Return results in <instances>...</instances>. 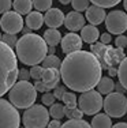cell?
<instances>
[{
    "label": "cell",
    "instance_id": "6da1fadb",
    "mask_svg": "<svg viewBox=\"0 0 127 128\" xmlns=\"http://www.w3.org/2000/svg\"><path fill=\"white\" fill-rule=\"evenodd\" d=\"M59 71L66 87L83 93L97 86L101 79L102 67L92 52L81 49L66 54Z\"/></svg>",
    "mask_w": 127,
    "mask_h": 128
},
{
    "label": "cell",
    "instance_id": "7a4b0ae2",
    "mask_svg": "<svg viewBox=\"0 0 127 128\" xmlns=\"http://www.w3.org/2000/svg\"><path fill=\"white\" fill-rule=\"evenodd\" d=\"M48 45L44 41V38L34 33L23 34L21 38H18L15 45V54L17 59L21 60L26 66H37L45 56L48 54Z\"/></svg>",
    "mask_w": 127,
    "mask_h": 128
},
{
    "label": "cell",
    "instance_id": "3957f363",
    "mask_svg": "<svg viewBox=\"0 0 127 128\" xmlns=\"http://www.w3.org/2000/svg\"><path fill=\"white\" fill-rule=\"evenodd\" d=\"M17 54L3 41H0V97L7 94L18 79Z\"/></svg>",
    "mask_w": 127,
    "mask_h": 128
},
{
    "label": "cell",
    "instance_id": "277c9868",
    "mask_svg": "<svg viewBox=\"0 0 127 128\" xmlns=\"http://www.w3.org/2000/svg\"><path fill=\"white\" fill-rule=\"evenodd\" d=\"M10 102L17 109H28L34 105L37 100V91L29 80H18L8 91Z\"/></svg>",
    "mask_w": 127,
    "mask_h": 128
},
{
    "label": "cell",
    "instance_id": "5b68a950",
    "mask_svg": "<svg viewBox=\"0 0 127 128\" xmlns=\"http://www.w3.org/2000/svg\"><path fill=\"white\" fill-rule=\"evenodd\" d=\"M49 112L44 105H32L25 110L22 123L25 128H45L49 123Z\"/></svg>",
    "mask_w": 127,
    "mask_h": 128
},
{
    "label": "cell",
    "instance_id": "8992f818",
    "mask_svg": "<svg viewBox=\"0 0 127 128\" xmlns=\"http://www.w3.org/2000/svg\"><path fill=\"white\" fill-rule=\"evenodd\" d=\"M102 108L109 117H123L127 113V97L122 93H109L102 101Z\"/></svg>",
    "mask_w": 127,
    "mask_h": 128
},
{
    "label": "cell",
    "instance_id": "52a82bcc",
    "mask_svg": "<svg viewBox=\"0 0 127 128\" xmlns=\"http://www.w3.org/2000/svg\"><path fill=\"white\" fill-rule=\"evenodd\" d=\"M102 97L97 90H87L83 91L78 98V108L82 110L83 114H96L102 108Z\"/></svg>",
    "mask_w": 127,
    "mask_h": 128
},
{
    "label": "cell",
    "instance_id": "ba28073f",
    "mask_svg": "<svg viewBox=\"0 0 127 128\" xmlns=\"http://www.w3.org/2000/svg\"><path fill=\"white\" fill-rule=\"evenodd\" d=\"M21 114L7 100L0 98V128H19Z\"/></svg>",
    "mask_w": 127,
    "mask_h": 128
},
{
    "label": "cell",
    "instance_id": "9c48e42d",
    "mask_svg": "<svg viewBox=\"0 0 127 128\" xmlns=\"http://www.w3.org/2000/svg\"><path fill=\"white\" fill-rule=\"evenodd\" d=\"M105 27L111 34H123L127 30V14L124 11L113 10L105 16Z\"/></svg>",
    "mask_w": 127,
    "mask_h": 128
},
{
    "label": "cell",
    "instance_id": "30bf717a",
    "mask_svg": "<svg viewBox=\"0 0 127 128\" xmlns=\"http://www.w3.org/2000/svg\"><path fill=\"white\" fill-rule=\"evenodd\" d=\"M0 27L7 34H17L23 29V18L15 11H7L0 18Z\"/></svg>",
    "mask_w": 127,
    "mask_h": 128
},
{
    "label": "cell",
    "instance_id": "8fae6325",
    "mask_svg": "<svg viewBox=\"0 0 127 128\" xmlns=\"http://www.w3.org/2000/svg\"><path fill=\"white\" fill-rule=\"evenodd\" d=\"M60 45H62V52L64 54L72 53V52H77L82 49L83 41L81 38V36H78L77 33H67L64 37H62V41H60Z\"/></svg>",
    "mask_w": 127,
    "mask_h": 128
},
{
    "label": "cell",
    "instance_id": "7c38bea8",
    "mask_svg": "<svg viewBox=\"0 0 127 128\" xmlns=\"http://www.w3.org/2000/svg\"><path fill=\"white\" fill-rule=\"evenodd\" d=\"M44 23L49 29H57L64 23V14L59 8H49L44 16Z\"/></svg>",
    "mask_w": 127,
    "mask_h": 128
},
{
    "label": "cell",
    "instance_id": "4fadbf2b",
    "mask_svg": "<svg viewBox=\"0 0 127 128\" xmlns=\"http://www.w3.org/2000/svg\"><path fill=\"white\" fill-rule=\"evenodd\" d=\"M64 26L72 33L78 32L85 26V16L78 11H71L64 16Z\"/></svg>",
    "mask_w": 127,
    "mask_h": 128
},
{
    "label": "cell",
    "instance_id": "5bb4252c",
    "mask_svg": "<svg viewBox=\"0 0 127 128\" xmlns=\"http://www.w3.org/2000/svg\"><path fill=\"white\" fill-rule=\"evenodd\" d=\"M42 83H44L47 91L53 90L60 82V71L57 68H44L42 72Z\"/></svg>",
    "mask_w": 127,
    "mask_h": 128
},
{
    "label": "cell",
    "instance_id": "9a60e30c",
    "mask_svg": "<svg viewBox=\"0 0 127 128\" xmlns=\"http://www.w3.org/2000/svg\"><path fill=\"white\" fill-rule=\"evenodd\" d=\"M105 16H107V12H105L104 8L98 7V6H89L86 10V16L85 19L89 20L90 25L93 26H97L100 23H102L105 20Z\"/></svg>",
    "mask_w": 127,
    "mask_h": 128
},
{
    "label": "cell",
    "instance_id": "2e32d148",
    "mask_svg": "<svg viewBox=\"0 0 127 128\" xmlns=\"http://www.w3.org/2000/svg\"><path fill=\"white\" fill-rule=\"evenodd\" d=\"M81 38L86 44H96L97 40L100 38V32L96 26L93 25H86L81 29Z\"/></svg>",
    "mask_w": 127,
    "mask_h": 128
},
{
    "label": "cell",
    "instance_id": "e0dca14e",
    "mask_svg": "<svg viewBox=\"0 0 127 128\" xmlns=\"http://www.w3.org/2000/svg\"><path fill=\"white\" fill-rule=\"evenodd\" d=\"M26 26L32 30H38L41 29L42 23H44V16L40 11H30L26 16Z\"/></svg>",
    "mask_w": 127,
    "mask_h": 128
},
{
    "label": "cell",
    "instance_id": "ac0fdd59",
    "mask_svg": "<svg viewBox=\"0 0 127 128\" xmlns=\"http://www.w3.org/2000/svg\"><path fill=\"white\" fill-rule=\"evenodd\" d=\"M92 128H111L112 127V120L107 113H96L90 123Z\"/></svg>",
    "mask_w": 127,
    "mask_h": 128
},
{
    "label": "cell",
    "instance_id": "d6986e66",
    "mask_svg": "<svg viewBox=\"0 0 127 128\" xmlns=\"http://www.w3.org/2000/svg\"><path fill=\"white\" fill-rule=\"evenodd\" d=\"M44 41L48 46H56L62 41V34L57 29H48L44 33Z\"/></svg>",
    "mask_w": 127,
    "mask_h": 128
},
{
    "label": "cell",
    "instance_id": "ffe728a7",
    "mask_svg": "<svg viewBox=\"0 0 127 128\" xmlns=\"http://www.w3.org/2000/svg\"><path fill=\"white\" fill-rule=\"evenodd\" d=\"M115 89V82L112 80V78L108 76H101V79L97 83V91L100 94H109L112 93Z\"/></svg>",
    "mask_w": 127,
    "mask_h": 128
},
{
    "label": "cell",
    "instance_id": "44dd1931",
    "mask_svg": "<svg viewBox=\"0 0 127 128\" xmlns=\"http://www.w3.org/2000/svg\"><path fill=\"white\" fill-rule=\"evenodd\" d=\"M13 7L15 10V12L21 14V15H28L30 11H32L33 7V2L32 0H14Z\"/></svg>",
    "mask_w": 127,
    "mask_h": 128
},
{
    "label": "cell",
    "instance_id": "7402d4cb",
    "mask_svg": "<svg viewBox=\"0 0 127 128\" xmlns=\"http://www.w3.org/2000/svg\"><path fill=\"white\" fill-rule=\"evenodd\" d=\"M117 76H119V83L127 90V56L119 64V68H117Z\"/></svg>",
    "mask_w": 127,
    "mask_h": 128
},
{
    "label": "cell",
    "instance_id": "603a6c76",
    "mask_svg": "<svg viewBox=\"0 0 127 128\" xmlns=\"http://www.w3.org/2000/svg\"><path fill=\"white\" fill-rule=\"evenodd\" d=\"M42 67L44 68H60V64H62V60L56 56V54H47L45 59L42 60Z\"/></svg>",
    "mask_w": 127,
    "mask_h": 128
},
{
    "label": "cell",
    "instance_id": "cb8c5ba5",
    "mask_svg": "<svg viewBox=\"0 0 127 128\" xmlns=\"http://www.w3.org/2000/svg\"><path fill=\"white\" fill-rule=\"evenodd\" d=\"M62 101L64 102V105L67 106V108H71V109L77 108V105H78V98H77V96H75L74 93H71V91H66V93L63 94Z\"/></svg>",
    "mask_w": 127,
    "mask_h": 128
},
{
    "label": "cell",
    "instance_id": "d4e9b609",
    "mask_svg": "<svg viewBox=\"0 0 127 128\" xmlns=\"http://www.w3.org/2000/svg\"><path fill=\"white\" fill-rule=\"evenodd\" d=\"M48 112H49L51 117L56 118V120H60V118L64 117V106L62 104H53V105H51Z\"/></svg>",
    "mask_w": 127,
    "mask_h": 128
},
{
    "label": "cell",
    "instance_id": "484cf974",
    "mask_svg": "<svg viewBox=\"0 0 127 128\" xmlns=\"http://www.w3.org/2000/svg\"><path fill=\"white\" fill-rule=\"evenodd\" d=\"M60 128H92V126H90L87 121L85 120H68L66 121L64 124H62V127Z\"/></svg>",
    "mask_w": 127,
    "mask_h": 128
},
{
    "label": "cell",
    "instance_id": "4316f807",
    "mask_svg": "<svg viewBox=\"0 0 127 128\" xmlns=\"http://www.w3.org/2000/svg\"><path fill=\"white\" fill-rule=\"evenodd\" d=\"M64 116L66 117H68L70 120H81V118L83 117V113L82 110H81L79 108H67V106H64Z\"/></svg>",
    "mask_w": 127,
    "mask_h": 128
},
{
    "label": "cell",
    "instance_id": "83f0119b",
    "mask_svg": "<svg viewBox=\"0 0 127 128\" xmlns=\"http://www.w3.org/2000/svg\"><path fill=\"white\" fill-rule=\"evenodd\" d=\"M33 2V7L37 11H48L51 7H52V0H32Z\"/></svg>",
    "mask_w": 127,
    "mask_h": 128
},
{
    "label": "cell",
    "instance_id": "f1b7e54d",
    "mask_svg": "<svg viewBox=\"0 0 127 128\" xmlns=\"http://www.w3.org/2000/svg\"><path fill=\"white\" fill-rule=\"evenodd\" d=\"M89 2L101 8H111V7H115L116 4H119L122 0H89Z\"/></svg>",
    "mask_w": 127,
    "mask_h": 128
},
{
    "label": "cell",
    "instance_id": "f546056e",
    "mask_svg": "<svg viewBox=\"0 0 127 128\" xmlns=\"http://www.w3.org/2000/svg\"><path fill=\"white\" fill-rule=\"evenodd\" d=\"M89 4H90L89 0H71L72 8H74V11H78V12L86 11L87 7H89Z\"/></svg>",
    "mask_w": 127,
    "mask_h": 128
},
{
    "label": "cell",
    "instance_id": "4dcf8cb0",
    "mask_svg": "<svg viewBox=\"0 0 127 128\" xmlns=\"http://www.w3.org/2000/svg\"><path fill=\"white\" fill-rule=\"evenodd\" d=\"M30 78L36 79V80H40L42 78V72H44V67L41 66H32V70H30Z\"/></svg>",
    "mask_w": 127,
    "mask_h": 128
},
{
    "label": "cell",
    "instance_id": "1f68e13d",
    "mask_svg": "<svg viewBox=\"0 0 127 128\" xmlns=\"http://www.w3.org/2000/svg\"><path fill=\"white\" fill-rule=\"evenodd\" d=\"M2 41L4 42L6 45H8L10 48H15L18 38H17V36H15V34H7V33H6V34H3Z\"/></svg>",
    "mask_w": 127,
    "mask_h": 128
},
{
    "label": "cell",
    "instance_id": "d6a6232c",
    "mask_svg": "<svg viewBox=\"0 0 127 128\" xmlns=\"http://www.w3.org/2000/svg\"><path fill=\"white\" fill-rule=\"evenodd\" d=\"M55 96H53V93H51V91H45L44 94H42V98H41V101H42V105H53L55 104Z\"/></svg>",
    "mask_w": 127,
    "mask_h": 128
},
{
    "label": "cell",
    "instance_id": "836d02e7",
    "mask_svg": "<svg viewBox=\"0 0 127 128\" xmlns=\"http://www.w3.org/2000/svg\"><path fill=\"white\" fill-rule=\"evenodd\" d=\"M115 46L119 48V49H124V48L127 46V37L123 34H119L116 37V40H115Z\"/></svg>",
    "mask_w": 127,
    "mask_h": 128
},
{
    "label": "cell",
    "instance_id": "e575fe53",
    "mask_svg": "<svg viewBox=\"0 0 127 128\" xmlns=\"http://www.w3.org/2000/svg\"><path fill=\"white\" fill-rule=\"evenodd\" d=\"M66 93V86L64 84H57V86L53 89V96H55L56 100H62L63 94Z\"/></svg>",
    "mask_w": 127,
    "mask_h": 128
},
{
    "label": "cell",
    "instance_id": "d590c367",
    "mask_svg": "<svg viewBox=\"0 0 127 128\" xmlns=\"http://www.w3.org/2000/svg\"><path fill=\"white\" fill-rule=\"evenodd\" d=\"M11 7H13V2L11 0H0V14H4L7 11H10Z\"/></svg>",
    "mask_w": 127,
    "mask_h": 128
},
{
    "label": "cell",
    "instance_id": "8d00e7d4",
    "mask_svg": "<svg viewBox=\"0 0 127 128\" xmlns=\"http://www.w3.org/2000/svg\"><path fill=\"white\" fill-rule=\"evenodd\" d=\"M111 41H112V36H111V33H102L101 36H100V42L104 45H109Z\"/></svg>",
    "mask_w": 127,
    "mask_h": 128
},
{
    "label": "cell",
    "instance_id": "74e56055",
    "mask_svg": "<svg viewBox=\"0 0 127 128\" xmlns=\"http://www.w3.org/2000/svg\"><path fill=\"white\" fill-rule=\"evenodd\" d=\"M18 78H19V80H29L30 79V72L26 68H22V70L18 71Z\"/></svg>",
    "mask_w": 127,
    "mask_h": 128
},
{
    "label": "cell",
    "instance_id": "f35d334b",
    "mask_svg": "<svg viewBox=\"0 0 127 128\" xmlns=\"http://www.w3.org/2000/svg\"><path fill=\"white\" fill-rule=\"evenodd\" d=\"M34 86V89H36V91H40V93H45L47 91V89H45V86H44V83H42L41 80H36V83L33 84Z\"/></svg>",
    "mask_w": 127,
    "mask_h": 128
},
{
    "label": "cell",
    "instance_id": "ab89813d",
    "mask_svg": "<svg viewBox=\"0 0 127 128\" xmlns=\"http://www.w3.org/2000/svg\"><path fill=\"white\" fill-rule=\"evenodd\" d=\"M60 127H62V123H60V120H56V118L49 121L47 126V128H60Z\"/></svg>",
    "mask_w": 127,
    "mask_h": 128
},
{
    "label": "cell",
    "instance_id": "60d3db41",
    "mask_svg": "<svg viewBox=\"0 0 127 128\" xmlns=\"http://www.w3.org/2000/svg\"><path fill=\"white\" fill-rule=\"evenodd\" d=\"M108 74H109V76H115V75H117V70L109 67V68H108Z\"/></svg>",
    "mask_w": 127,
    "mask_h": 128
},
{
    "label": "cell",
    "instance_id": "b9f144b4",
    "mask_svg": "<svg viewBox=\"0 0 127 128\" xmlns=\"http://www.w3.org/2000/svg\"><path fill=\"white\" fill-rule=\"evenodd\" d=\"M115 87H116V90H117L116 93H122V94H123L124 91H127V90L124 89V87H123L122 84H120V83H119V84H115Z\"/></svg>",
    "mask_w": 127,
    "mask_h": 128
},
{
    "label": "cell",
    "instance_id": "7bdbcfd3",
    "mask_svg": "<svg viewBox=\"0 0 127 128\" xmlns=\"http://www.w3.org/2000/svg\"><path fill=\"white\" fill-rule=\"evenodd\" d=\"M111 128H127V123H117V124H115V126H112Z\"/></svg>",
    "mask_w": 127,
    "mask_h": 128
},
{
    "label": "cell",
    "instance_id": "ee69618b",
    "mask_svg": "<svg viewBox=\"0 0 127 128\" xmlns=\"http://www.w3.org/2000/svg\"><path fill=\"white\" fill-rule=\"evenodd\" d=\"M55 50H56L55 46H48V50L47 52H48V54H55Z\"/></svg>",
    "mask_w": 127,
    "mask_h": 128
},
{
    "label": "cell",
    "instance_id": "f6af8a7d",
    "mask_svg": "<svg viewBox=\"0 0 127 128\" xmlns=\"http://www.w3.org/2000/svg\"><path fill=\"white\" fill-rule=\"evenodd\" d=\"M22 32H23V34H29V33H32V29H29V27H23Z\"/></svg>",
    "mask_w": 127,
    "mask_h": 128
},
{
    "label": "cell",
    "instance_id": "bcb514c9",
    "mask_svg": "<svg viewBox=\"0 0 127 128\" xmlns=\"http://www.w3.org/2000/svg\"><path fill=\"white\" fill-rule=\"evenodd\" d=\"M60 3H62V4H64V6H67V4H70L71 3V0H59Z\"/></svg>",
    "mask_w": 127,
    "mask_h": 128
},
{
    "label": "cell",
    "instance_id": "7dc6e473",
    "mask_svg": "<svg viewBox=\"0 0 127 128\" xmlns=\"http://www.w3.org/2000/svg\"><path fill=\"white\" fill-rule=\"evenodd\" d=\"M123 6H124V10L127 11V0H123Z\"/></svg>",
    "mask_w": 127,
    "mask_h": 128
},
{
    "label": "cell",
    "instance_id": "c3c4849f",
    "mask_svg": "<svg viewBox=\"0 0 127 128\" xmlns=\"http://www.w3.org/2000/svg\"><path fill=\"white\" fill-rule=\"evenodd\" d=\"M2 37H3V34H2V33H0V41H2Z\"/></svg>",
    "mask_w": 127,
    "mask_h": 128
},
{
    "label": "cell",
    "instance_id": "681fc988",
    "mask_svg": "<svg viewBox=\"0 0 127 128\" xmlns=\"http://www.w3.org/2000/svg\"><path fill=\"white\" fill-rule=\"evenodd\" d=\"M21 128H25V127H21Z\"/></svg>",
    "mask_w": 127,
    "mask_h": 128
}]
</instances>
